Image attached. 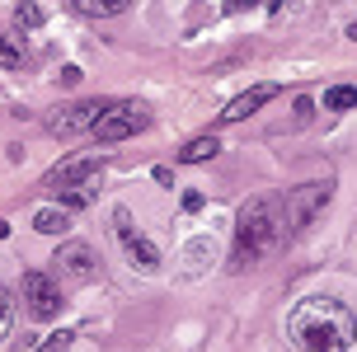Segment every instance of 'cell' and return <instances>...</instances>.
<instances>
[{"instance_id": "cell-15", "label": "cell", "mask_w": 357, "mask_h": 352, "mask_svg": "<svg viewBox=\"0 0 357 352\" xmlns=\"http://www.w3.org/2000/svg\"><path fill=\"white\" fill-rule=\"evenodd\" d=\"M324 108H329V113H348V108H357V89H353V85L324 89Z\"/></svg>"}, {"instance_id": "cell-1", "label": "cell", "mask_w": 357, "mask_h": 352, "mask_svg": "<svg viewBox=\"0 0 357 352\" xmlns=\"http://www.w3.org/2000/svg\"><path fill=\"white\" fill-rule=\"evenodd\" d=\"M287 338L301 352H348L357 343V315L334 296H305L287 315Z\"/></svg>"}, {"instance_id": "cell-7", "label": "cell", "mask_w": 357, "mask_h": 352, "mask_svg": "<svg viewBox=\"0 0 357 352\" xmlns=\"http://www.w3.org/2000/svg\"><path fill=\"white\" fill-rule=\"evenodd\" d=\"M104 178V155H85V160H66V164H56L52 174L43 178V188L47 193H71V188H89V183H99Z\"/></svg>"}, {"instance_id": "cell-18", "label": "cell", "mask_w": 357, "mask_h": 352, "mask_svg": "<svg viewBox=\"0 0 357 352\" xmlns=\"http://www.w3.org/2000/svg\"><path fill=\"white\" fill-rule=\"evenodd\" d=\"M10 315H15V296L0 286V338H5V329H10Z\"/></svg>"}, {"instance_id": "cell-13", "label": "cell", "mask_w": 357, "mask_h": 352, "mask_svg": "<svg viewBox=\"0 0 357 352\" xmlns=\"http://www.w3.org/2000/svg\"><path fill=\"white\" fill-rule=\"evenodd\" d=\"M216 151H221V141L207 132V137H193L183 151H178V164H202V160H216Z\"/></svg>"}, {"instance_id": "cell-3", "label": "cell", "mask_w": 357, "mask_h": 352, "mask_svg": "<svg viewBox=\"0 0 357 352\" xmlns=\"http://www.w3.org/2000/svg\"><path fill=\"white\" fill-rule=\"evenodd\" d=\"M146 127H151V108H146V104H137V99H113V104H108V113L94 123V132H89V137L99 141V146H118V141L142 137Z\"/></svg>"}, {"instance_id": "cell-16", "label": "cell", "mask_w": 357, "mask_h": 352, "mask_svg": "<svg viewBox=\"0 0 357 352\" xmlns=\"http://www.w3.org/2000/svg\"><path fill=\"white\" fill-rule=\"evenodd\" d=\"M43 19H47V10H43L38 0H19V5H15V24H19V29H38Z\"/></svg>"}, {"instance_id": "cell-11", "label": "cell", "mask_w": 357, "mask_h": 352, "mask_svg": "<svg viewBox=\"0 0 357 352\" xmlns=\"http://www.w3.org/2000/svg\"><path fill=\"white\" fill-rule=\"evenodd\" d=\"M0 66L5 70H24L29 66V43L19 33H0Z\"/></svg>"}, {"instance_id": "cell-12", "label": "cell", "mask_w": 357, "mask_h": 352, "mask_svg": "<svg viewBox=\"0 0 357 352\" xmlns=\"http://www.w3.org/2000/svg\"><path fill=\"white\" fill-rule=\"evenodd\" d=\"M33 230L38 235H66V230H71V211L66 207H43L33 216Z\"/></svg>"}, {"instance_id": "cell-14", "label": "cell", "mask_w": 357, "mask_h": 352, "mask_svg": "<svg viewBox=\"0 0 357 352\" xmlns=\"http://www.w3.org/2000/svg\"><path fill=\"white\" fill-rule=\"evenodd\" d=\"M127 5L132 0H71V10L85 19H113V15H123Z\"/></svg>"}, {"instance_id": "cell-4", "label": "cell", "mask_w": 357, "mask_h": 352, "mask_svg": "<svg viewBox=\"0 0 357 352\" xmlns=\"http://www.w3.org/2000/svg\"><path fill=\"white\" fill-rule=\"evenodd\" d=\"M329 197H334V183H329V178H324V183H296V188H287V197H282L287 235H301V230L329 207Z\"/></svg>"}, {"instance_id": "cell-6", "label": "cell", "mask_w": 357, "mask_h": 352, "mask_svg": "<svg viewBox=\"0 0 357 352\" xmlns=\"http://www.w3.org/2000/svg\"><path fill=\"white\" fill-rule=\"evenodd\" d=\"M113 235H118L123 254L132 259V268H142V273H155V268H160V249H155L142 230L132 226V211H127V207L113 211Z\"/></svg>"}, {"instance_id": "cell-17", "label": "cell", "mask_w": 357, "mask_h": 352, "mask_svg": "<svg viewBox=\"0 0 357 352\" xmlns=\"http://www.w3.org/2000/svg\"><path fill=\"white\" fill-rule=\"evenodd\" d=\"M71 338H75V329H61V334H52L43 348H33V352H66V348H71Z\"/></svg>"}, {"instance_id": "cell-5", "label": "cell", "mask_w": 357, "mask_h": 352, "mask_svg": "<svg viewBox=\"0 0 357 352\" xmlns=\"http://www.w3.org/2000/svg\"><path fill=\"white\" fill-rule=\"evenodd\" d=\"M108 104H113V99H75V104H61L52 118H47V132L61 137V141L80 137V132H94V123L108 113Z\"/></svg>"}, {"instance_id": "cell-2", "label": "cell", "mask_w": 357, "mask_h": 352, "mask_svg": "<svg viewBox=\"0 0 357 352\" xmlns=\"http://www.w3.org/2000/svg\"><path fill=\"white\" fill-rule=\"evenodd\" d=\"M282 235H287L282 197H273V193L250 197V202L240 207V216H235V254H231V263L235 268H254L259 259H268L273 249L282 245Z\"/></svg>"}, {"instance_id": "cell-10", "label": "cell", "mask_w": 357, "mask_h": 352, "mask_svg": "<svg viewBox=\"0 0 357 352\" xmlns=\"http://www.w3.org/2000/svg\"><path fill=\"white\" fill-rule=\"evenodd\" d=\"M278 94H282L278 85H254V89H245L240 99H231V104H226L221 113H216V123H245L250 113H259L264 104H273Z\"/></svg>"}, {"instance_id": "cell-8", "label": "cell", "mask_w": 357, "mask_h": 352, "mask_svg": "<svg viewBox=\"0 0 357 352\" xmlns=\"http://www.w3.org/2000/svg\"><path fill=\"white\" fill-rule=\"evenodd\" d=\"M24 305H29V315H33L38 324H47V319L61 315L66 300H61V286H56L47 273H38V268H33V273H24Z\"/></svg>"}, {"instance_id": "cell-20", "label": "cell", "mask_w": 357, "mask_h": 352, "mask_svg": "<svg viewBox=\"0 0 357 352\" xmlns=\"http://www.w3.org/2000/svg\"><path fill=\"white\" fill-rule=\"evenodd\" d=\"M61 85H80V66H66V70H61Z\"/></svg>"}, {"instance_id": "cell-21", "label": "cell", "mask_w": 357, "mask_h": 352, "mask_svg": "<svg viewBox=\"0 0 357 352\" xmlns=\"http://www.w3.org/2000/svg\"><path fill=\"white\" fill-rule=\"evenodd\" d=\"M348 38H353V43H357V19H353V24H348Z\"/></svg>"}, {"instance_id": "cell-19", "label": "cell", "mask_w": 357, "mask_h": 352, "mask_svg": "<svg viewBox=\"0 0 357 352\" xmlns=\"http://www.w3.org/2000/svg\"><path fill=\"white\" fill-rule=\"evenodd\" d=\"M254 0H221V10H226V15H240V10H250Z\"/></svg>"}, {"instance_id": "cell-9", "label": "cell", "mask_w": 357, "mask_h": 352, "mask_svg": "<svg viewBox=\"0 0 357 352\" xmlns=\"http://www.w3.org/2000/svg\"><path fill=\"white\" fill-rule=\"evenodd\" d=\"M52 268H56V277L61 282H89L94 277V249L80 245V240H66V245L52 254Z\"/></svg>"}, {"instance_id": "cell-22", "label": "cell", "mask_w": 357, "mask_h": 352, "mask_svg": "<svg viewBox=\"0 0 357 352\" xmlns=\"http://www.w3.org/2000/svg\"><path fill=\"white\" fill-rule=\"evenodd\" d=\"M5 235H10V226H5V221H0V240H5Z\"/></svg>"}]
</instances>
